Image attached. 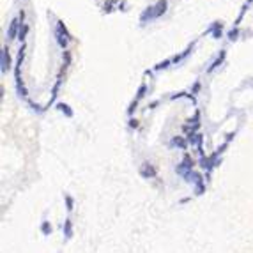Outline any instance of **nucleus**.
Returning <instances> with one entry per match:
<instances>
[{"label":"nucleus","instance_id":"nucleus-1","mask_svg":"<svg viewBox=\"0 0 253 253\" xmlns=\"http://www.w3.org/2000/svg\"><path fill=\"white\" fill-rule=\"evenodd\" d=\"M5 67H9V55H7V50H4V53H2V69L5 71Z\"/></svg>","mask_w":253,"mask_h":253},{"label":"nucleus","instance_id":"nucleus-2","mask_svg":"<svg viewBox=\"0 0 253 253\" xmlns=\"http://www.w3.org/2000/svg\"><path fill=\"white\" fill-rule=\"evenodd\" d=\"M16 23H18V21H13L11 28H9V37H13V36H14V30H16Z\"/></svg>","mask_w":253,"mask_h":253}]
</instances>
